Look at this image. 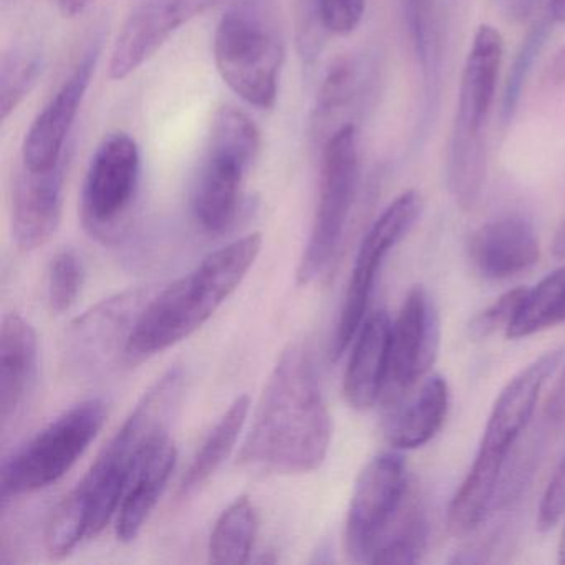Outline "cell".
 <instances>
[{"label":"cell","mask_w":565,"mask_h":565,"mask_svg":"<svg viewBox=\"0 0 565 565\" xmlns=\"http://www.w3.org/2000/svg\"><path fill=\"white\" fill-rule=\"evenodd\" d=\"M217 0H140L115 41L110 78L124 81L150 61L171 35Z\"/></svg>","instance_id":"obj_15"},{"label":"cell","mask_w":565,"mask_h":565,"mask_svg":"<svg viewBox=\"0 0 565 565\" xmlns=\"http://www.w3.org/2000/svg\"><path fill=\"white\" fill-rule=\"evenodd\" d=\"M263 247L260 234L234 241L151 297L128 345L130 365L164 352L200 330L239 287Z\"/></svg>","instance_id":"obj_2"},{"label":"cell","mask_w":565,"mask_h":565,"mask_svg":"<svg viewBox=\"0 0 565 565\" xmlns=\"http://www.w3.org/2000/svg\"><path fill=\"white\" fill-rule=\"evenodd\" d=\"M395 524L373 554L372 564H415L425 552L428 521L418 502L403 505Z\"/></svg>","instance_id":"obj_27"},{"label":"cell","mask_w":565,"mask_h":565,"mask_svg":"<svg viewBox=\"0 0 565 565\" xmlns=\"http://www.w3.org/2000/svg\"><path fill=\"white\" fill-rule=\"evenodd\" d=\"M551 22L554 21L548 15L534 22L531 31L522 41L521 47L515 52L514 61H512L508 78H505L504 94H502L501 120L504 125L511 124L514 118L519 102H521L522 88L531 74L532 65L551 35Z\"/></svg>","instance_id":"obj_28"},{"label":"cell","mask_w":565,"mask_h":565,"mask_svg":"<svg viewBox=\"0 0 565 565\" xmlns=\"http://www.w3.org/2000/svg\"><path fill=\"white\" fill-rule=\"evenodd\" d=\"M552 254L557 259H565V221L555 233L554 241H552Z\"/></svg>","instance_id":"obj_39"},{"label":"cell","mask_w":565,"mask_h":565,"mask_svg":"<svg viewBox=\"0 0 565 565\" xmlns=\"http://www.w3.org/2000/svg\"><path fill=\"white\" fill-rule=\"evenodd\" d=\"M468 253L472 266L484 279H509L535 266L539 241L534 227L524 217H501L472 233Z\"/></svg>","instance_id":"obj_18"},{"label":"cell","mask_w":565,"mask_h":565,"mask_svg":"<svg viewBox=\"0 0 565 565\" xmlns=\"http://www.w3.org/2000/svg\"><path fill=\"white\" fill-rule=\"evenodd\" d=\"M84 264L72 250L55 254L49 266L47 297L52 312L71 310L84 287Z\"/></svg>","instance_id":"obj_31"},{"label":"cell","mask_w":565,"mask_h":565,"mask_svg":"<svg viewBox=\"0 0 565 565\" xmlns=\"http://www.w3.org/2000/svg\"><path fill=\"white\" fill-rule=\"evenodd\" d=\"M527 289L518 287V289L509 290L502 294L495 302L486 307L482 312L476 313L469 322V337L472 340H484L491 337L495 330L508 329L524 300Z\"/></svg>","instance_id":"obj_32"},{"label":"cell","mask_w":565,"mask_h":565,"mask_svg":"<svg viewBox=\"0 0 565 565\" xmlns=\"http://www.w3.org/2000/svg\"><path fill=\"white\" fill-rule=\"evenodd\" d=\"M97 62L98 49H92L29 128L22 145V164L28 170H51L67 157L68 135L90 87Z\"/></svg>","instance_id":"obj_16"},{"label":"cell","mask_w":565,"mask_h":565,"mask_svg":"<svg viewBox=\"0 0 565 565\" xmlns=\"http://www.w3.org/2000/svg\"><path fill=\"white\" fill-rule=\"evenodd\" d=\"M330 439L332 419L312 353L290 343L260 396L239 462L274 475H303L326 461Z\"/></svg>","instance_id":"obj_1"},{"label":"cell","mask_w":565,"mask_h":565,"mask_svg":"<svg viewBox=\"0 0 565 565\" xmlns=\"http://www.w3.org/2000/svg\"><path fill=\"white\" fill-rule=\"evenodd\" d=\"M178 452L170 436L154 443L140 459L117 512V537L121 542H134L140 535L145 522L150 518L163 495L174 468Z\"/></svg>","instance_id":"obj_21"},{"label":"cell","mask_w":565,"mask_h":565,"mask_svg":"<svg viewBox=\"0 0 565 565\" xmlns=\"http://www.w3.org/2000/svg\"><path fill=\"white\" fill-rule=\"evenodd\" d=\"M545 419L554 425L565 422V369L558 382L555 383L552 395L548 396L547 405H545Z\"/></svg>","instance_id":"obj_37"},{"label":"cell","mask_w":565,"mask_h":565,"mask_svg":"<svg viewBox=\"0 0 565 565\" xmlns=\"http://www.w3.org/2000/svg\"><path fill=\"white\" fill-rule=\"evenodd\" d=\"M561 360L562 350L544 353L521 370L499 393L486 425L476 465L501 475L504 472L509 452L531 422L542 386Z\"/></svg>","instance_id":"obj_13"},{"label":"cell","mask_w":565,"mask_h":565,"mask_svg":"<svg viewBox=\"0 0 565 565\" xmlns=\"http://www.w3.org/2000/svg\"><path fill=\"white\" fill-rule=\"evenodd\" d=\"M408 498L405 459L382 452L356 479L345 524V548L355 562H370Z\"/></svg>","instance_id":"obj_12"},{"label":"cell","mask_w":565,"mask_h":565,"mask_svg":"<svg viewBox=\"0 0 565 565\" xmlns=\"http://www.w3.org/2000/svg\"><path fill=\"white\" fill-rule=\"evenodd\" d=\"M558 562L565 565V527L562 532L561 542H558Z\"/></svg>","instance_id":"obj_41"},{"label":"cell","mask_w":565,"mask_h":565,"mask_svg":"<svg viewBox=\"0 0 565 565\" xmlns=\"http://www.w3.org/2000/svg\"><path fill=\"white\" fill-rule=\"evenodd\" d=\"M393 322L385 310L366 317L343 376V396L353 409L365 412L383 395L388 382Z\"/></svg>","instance_id":"obj_19"},{"label":"cell","mask_w":565,"mask_h":565,"mask_svg":"<svg viewBox=\"0 0 565 565\" xmlns=\"http://www.w3.org/2000/svg\"><path fill=\"white\" fill-rule=\"evenodd\" d=\"M360 72L356 62L350 58L337 62L326 81L322 82L319 95H317L316 121L317 127L322 128L323 124L335 117L343 108L349 107L359 92Z\"/></svg>","instance_id":"obj_30"},{"label":"cell","mask_w":565,"mask_h":565,"mask_svg":"<svg viewBox=\"0 0 565 565\" xmlns=\"http://www.w3.org/2000/svg\"><path fill=\"white\" fill-rule=\"evenodd\" d=\"M259 531V515L247 495L231 502L217 518L210 537L214 564H246Z\"/></svg>","instance_id":"obj_25"},{"label":"cell","mask_w":565,"mask_h":565,"mask_svg":"<svg viewBox=\"0 0 565 565\" xmlns=\"http://www.w3.org/2000/svg\"><path fill=\"white\" fill-rule=\"evenodd\" d=\"M561 323H565V266L527 289L505 337L524 339Z\"/></svg>","instance_id":"obj_26"},{"label":"cell","mask_w":565,"mask_h":565,"mask_svg":"<svg viewBox=\"0 0 565 565\" xmlns=\"http://www.w3.org/2000/svg\"><path fill=\"white\" fill-rule=\"evenodd\" d=\"M565 515V452L545 488L539 505L537 524L541 531H551Z\"/></svg>","instance_id":"obj_34"},{"label":"cell","mask_w":565,"mask_h":565,"mask_svg":"<svg viewBox=\"0 0 565 565\" xmlns=\"http://www.w3.org/2000/svg\"><path fill=\"white\" fill-rule=\"evenodd\" d=\"M68 161L71 154L51 170L22 168L12 194V236L22 250L39 249L58 230Z\"/></svg>","instance_id":"obj_17"},{"label":"cell","mask_w":565,"mask_h":565,"mask_svg":"<svg viewBox=\"0 0 565 565\" xmlns=\"http://www.w3.org/2000/svg\"><path fill=\"white\" fill-rule=\"evenodd\" d=\"M448 409V383L441 375L426 376L415 395L393 403L385 422L386 439L395 449L422 448L438 435Z\"/></svg>","instance_id":"obj_22"},{"label":"cell","mask_w":565,"mask_h":565,"mask_svg":"<svg viewBox=\"0 0 565 565\" xmlns=\"http://www.w3.org/2000/svg\"><path fill=\"white\" fill-rule=\"evenodd\" d=\"M153 289H130L102 300L78 317L65 337L64 356L78 375H107L117 366L130 365L128 345Z\"/></svg>","instance_id":"obj_10"},{"label":"cell","mask_w":565,"mask_h":565,"mask_svg":"<svg viewBox=\"0 0 565 565\" xmlns=\"http://www.w3.org/2000/svg\"><path fill=\"white\" fill-rule=\"evenodd\" d=\"M213 45L224 84L246 104L270 110L277 102L284 49L269 22L250 9H233L217 24Z\"/></svg>","instance_id":"obj_7"},{"label":"cell","mask_w":565,"mask_h":565,"mask_svg":"<svg viewBox=\"0 0 565 565\" xmlns=\"http://www.w3.org/2000/svg\"><path fill=\"white\" fill-rule=\"evenodd\" d=\"M548 18L554 22H565V0L548 2Z\"/></svg>","instance_id":"obj_40"},{"label":"cell","mask_w":565,"mask_h":565,"mask_svg":"<svg viewBox=\"0 0 565 565\" xmlns=\"http://www.w3.org/2000/svg\"><path fill=\"white\" fill-rule=\"evenodd\" d=\"M422 210V194L416 190L405 191L386 206L363 237L333 337L332 352L335 359L355 340L360 327L365 322L370 297L386 256L408 234Z\"/></svg>","instance_id":"obj_11"},{"label":"cell","mask_w":565,"mask_h":565,"mask_svg":"<svg viewBox=\"0 0 565 565\" xmlns=\"http://www.w3.org/2000/svg\"><path fill=\"white\" fill-rule=\"evenodd\" d=\"M441 320L429 294L416 286L409 290L392 327V349L386 388L390 398L405 395L428 375L438 356ZM385 388V390H386Z\"/></svg>","instance_id":"obj_14"},{"label":"cell","mask_w":565,"mask_h":565,"mask_svg":"<svg viewBox=\"0 0 565 565\" xmlns=\"http://www.w3.org/2000/svg\"><path fill=\"white\" fill-rule=\"evenodd\" d=\"M44 62L38 52L12 51L2 58L0 71V107L2 120H8L29 97L42 75Z\"/></svg>","instance_id":"obj_29"},{"label":"cell","mask_w":565,"mask_h":565,"mask_svg":"<svg viewBox=\"0 0 565 565\" xmlns=\"http://www.w3.org/2000/svg\"><path fill=\"white\" fill-rule=\"evenodd\" d=\"M504 41L484 24L476 31L462 68L448 151V186L461 210H475L486 180V125L494 104Z\"/></svg>","instance_id":"obj_4"},{"label":"cell","mask_w":565,"mask_h":565,"mask_svg":"<svg viewBox=\"0 0 565 565\" xmlns=\"http://www.w3.org/2000/svg\"><path fill=\"white\" fill-rule=\"evenodd\" d=\"M312 2L326 32L335 35H349L355 32L366 8V0H312Z\"/></svg>","instance_id":"obj_33"},{"label":"cell","mask_w":565,"mask_h":565,"mask_svg":"<svg viewBox=\"0 0 565 565\" xmlns=\"http://www.w3.org/2000/svg\"><path fill=\"white\" fill-rule=\"evenodd\" d=\"M184 376L171 369L141 396L90 471L74 489L87 512L88 539H95L117 518L128 481L148 449L168 436V425L181 398Z\"/></svg>","instance_id":"obj_3"},{"label":"cell","mask_w":565,"mask_h":565,"mask_svg":"<svg viewBox=\"0 0 565 565\" xmlns=\"http://www.w3.org/2000/svg\"><path fill=\"white\" fill-rule=\"evenodd\" d=\"M539 2L541 0H498V9L509 22L521 24L534 14Z\"/></svg>","instance_id":"obj_35"},{"label":"cell","mask_w":565,"mask_h":565,"mask_svg":"<svg viewBox=\"0 0 565 565\" xmlns=\"http://www.w3.org/2000/svg\"><path fill=\"white\" fill-rule=\"evenodd\" d=\"M141 157L128 134H111L102 141L88 167L82 190L85 230L108 243L117 239L137 203Z\"/></svg>","instance_id":"obj_9"},{"label":"cell","mask_w":565,"mask_h":565,"mask_svg":"<svg viewBox=\"0 0 565 565\" xmlns=\"http://www.w3.org/2000/svg\"><path fill=\"white\" fill-rule=\"evenodd\" d=\"M247 415H249V398L244 395L234 399L233 405L221 416L220 422L214 425L194 455L193 461L181 481L183 494H190L200 489L204 482L210 481L214 472L230 458L237 439H239L241 431L246 425Z\"/></svg>","instance_id":"obj_24"},{"label":"cell","mask_w":565,"mask_h":565,"mask_svg":"<svg viewBox=\"0 0 565 565\" xmlns=\"http://www.w3.org/2000/svg\"><path fill=\"white\" fill-rule=\"evenodd\" d=\"M39 373V343L31 323L8 313L0 327V416L9 425L34 392Z\"/></svg>","instance_id":"obj_20"},{"label":"cell","mask_w":565,"mask_h":565,"mask_svg":"<svg viewBox=\"0 0 565 565\" xmlns=\"http://www.w3.org/2000/svg\"><path fill=\"white\" fill-rule=\"evenodd\" d=\"M403 19L412 39L425 78L426 115L435 110L441 77V42H439L436 0H402Z\"/></svg>","instance_id":"obj_23"},{"label":"cell","mask_w":565,"mask_h":565,"mask_svg":"<svg viewBox=\"0 0 565 565\" xmlns=\"http://www.w3.org/2000/svg\"><path fill=\"white\" fill-rule=\"evenodd\" d=\"M88 0H58V8H61L64 18H75L82 14L84 9L87 8Z\"/></svg>","instance_id":"obj_38"},{"label":"cell","mask_w":565,"mask_h":565,"mask_svg":"<svg viewBox=\"0 0 565 565\" xmlns=\"http://www.w3.org/2000/svg\"><path fill=\"white\" fill-rule=\"evenodd\" d=\"M107 415L102 399H87L58 416L4 462L0 472L2 499L41 491L61 481L97 438Z\"/></svg>","instance_id":"obj_6"},{"label":"cell","mask_w":565,"mask_h":565,"mask_svg":"<svg viewBox=\"0 0 565 565\" xmlns=\"http://www.w3.org/2000/svg\"><path fill=\"white\" fill-rule=\"evenodd\" d=\"M359 135L342 125L327 138L320 164L319 200L309 243L300 257L297 282H313L335 257L359 186Z\"/></svg>","instance_id":"obj_8"},{"label":"cell","mask_w":565,"mask_h":565,"mask_svg":"<svg viewBox=\"0 0 565 565\" xmlns=\"http://www.w3.org/2000/svg\"><path fill=\"white\" fill-rule=\"evenodd\" d=\"M260 151V131L244 111L223 107L211 125L207 153L193 190V214L206 233L230 230L243 206L244 181Z\"/></svg>","instance_id":"obj_5"},{"label":"cell","mask_w":565,"mask_h":565,"mask_svg":"<svg viewBox=\"0 0 565 565\" xmlns=\"http://www.w3.org/2000/svg\"><path fill=\"white\" fill-rule=\"evenodd\" d=\"M542 85L548 90H565V45L548 62L542 75Z\"/></svg>","instance_id":"obj_36"}]
</instances>
